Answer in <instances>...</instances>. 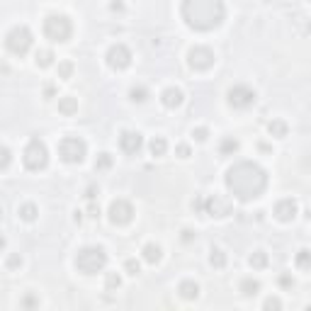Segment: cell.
Here are the masks:
<instances>
[{"label": "cell", "mask_w": 311, "mask_h": 311, "mask_svg": "<svg viewBox=\"0 0 311 311\" xmlns=\"http://www.w3.org/2000/svg\"><path fill=\"white\" fill-rule=\"evenodd\" d=\"M267 187V173L253 161H241L226 170V190L241 202L258 199Z\"/></svg>", "instance_id": "6da1fadb"}, {"label": "cell", "mask_w": 311, "mask_h": 311, "mask_svg": "<svg viewBox=\"0 0 311 311\" xmlns=\"http://www.w3.org/2000/svg\"><path fill=\"white\" fill-rule=\"evenodd\" d=\"M180 17L195 32H212L226 17L224 0H182Z\"/></svg>", "instance_id": "7a4b0ae2"}, {"label": "cell", "mask_w": 311, "mask_h": 311, "mask_svg": "<svg viewBox=\"0 0 311 311\" xmlns=\"http://www.w3.org/2000/svg\"><path fill=\"white\" fill-rule=\"evenodd\" d=\"M107 265V253L102 246H85L76 255V267L83 275H97Z\"/></svg>", "instance_id": "3957f363"}, {"label": "cell", "mask_w": 311, "mask_h": 311, "mask_svg": "<svg viewBox=\"0 0 311 311\" xmlns=\"http://www.w3.org/2000/svg\"><path fill=\"white\" fill-rule=\"evenodd\" d=\"M22 163H25V168L27 170H44L49 166V148H46V143L42 141V139H37V136H32L25 146V151H22Z\"/></svg>", "instance_id": "277c9868"}, {"label": "cell", "mask_w": 311, "mask_h": 311, "mask_svg": "<svg viewBox=\"0 0 311 311\" xmlns=\"http://www.w3.org/2000/svg\"><path fill=\"white\" fill-rule=\"evenodd\" d=\"M32 42H34V37H32L29 27H25V25H17V27H12L5 34V49L12 56H25L32 49Z\"/></svg>", "instance_id": "5b68a950"}, {"label": "cell", "mask_w": 311, "mask_h": 311, "mask_svg": "<svg viewBox=\"0 0 311 311\" xmlns=\"http://www.w3.org/2000/svg\"><path fill=\"white\" fill-rule=\"evenodd\" d=\"M71 34H73V25H71V20L66 15H49L44 20V37L46 39L63 44V42L71 39Z\"/></svg>", "instance_id": "8992f818"}, {"label": "cell", "mask_w": 311, "mask_h": 311, "mask_svg": "<svg viewBox=\"0 0 311 311\" xmlns=\"http://www.w3.org/2000/svg\"><path fill=\"white\" fill-rule=\"evenodd\" d=\"M85 156H88V143H85L83 139H78V136H66V139H61V143H58V158H61L63 163H71V166L83 163Z\"/></svg>", "instance_id": "52a82bcc"}, {"label": "cell", "mask_w": 311, "mask_h": 311, "mask_svg": "<svg viewBox=\"0 0 311 311\" xmlns=\"http://www.w3.org/2000/svg\"><path fill=\"white\" fill-rule=\"evenodd\" d=\"M214 61L217 58H214V51L209 46H192L187 51V63H190L192 71H209L214 66Z\"/></svg>", "instance_id": "ba28073f"}, {"label": "cell", "mask_w": 311, "mask_h": 311, "mask_svg": "<svg viewBox=\"0 0 311 311\" xmlns=\"http://www.w3.org/2000/svg\"><path fill=\"white\" fill-rule=\"evenodd\" d=\"M253 102H255V90L253 88L238 83V85H233V88L228 90V105H231V107H236V110H246V107H251Z\"/></svg>", "instance_id": "9c48e42d"}, {"label": "cell", "mask_w": 311, "mask_h": 311, "mask_svg": "<svg viewBox=\"0 0 311 311\" xmlns=\"http://www.w3.org/2000/svg\"><path fill=\"white\" fill-rule=\"evenodd\" d=\"M107 214H110V222H112L114 226H124V224H129L134 219V207L127 199H114L112 204H110Z\"/></svg>", "instance_id": "30bf717a"}, {"label": "cell", "mask_w": 311, "mask_h": 311, "mask_svg": "<svg viewBox=\"0 0 311 311\" xmlns=\"http://www.w3.org/2000/svg\"><path fill=\"white\" fill-rule=\"evenodd\" d=\"M107 66L112 68V71H124V68H129V63H132V51H129V46H124V44H114L110 46V51H107Z\"/></svg>", "instance_id": "8fae6325"}, {"label": "cell", "mask_w": 311, "mask_h": 311, "mask_svg": "<svg viewBox=\"0 0 311 311\" xmlns=\"http://www.w3.org/2000/svg\"><path fill=\"white\" fill-rule=\"evenodd\" d=\"M119 148L129 156H136L143 148V136L139 132H122L119 134Z\"/></svg>", "instance_id": "7c38bea8"}, {"label": "cell", "mask_w": 311, "mask_h": 311, "mask_svg": "<svg viewBox=\"0 0 311 311\" xmlns=\"http://www.w3.org/2000/svg\"><path fill=\"white\" fill-rule=\"evenodd\" d=\"M297 212H299V204H297V199H292V197L280 199V202L275 204V217H277L280 222H292V219L297 217Z\"/></svg>", "instance_id": "4fadbf2b"}, {"label": "cell", "mask_w": 311, "mask_h": 311, "mask_svg": "<svg viewBox=\"0 0 311 311\" xmlns=\"http://www.w3.org/2000/svg\"><path fill=\"white\" fill-rule=\"evenodd\" d=\"M161 102H163V107L175 110V107H180V105L185 102V95H182V90H180V88L170 85V88H166V90L161 92Z\"/></svg>", "instance_id": "5bb4252c"}, {"label": "cell", "mask_w": 311, "mask_h": 311, "mask_svg": "<svg viewBox=\"0 0 311 311\" xmlns=\"http://www.w3.org/2000/svg\"><path fill=\"white\" fill-rule=\"evenodd\" d=\"M204 214H209V217H226L228 214V204L226 202H222L219 197H207L204 199Z\"/></svg>", "instance_id": "9a60e30c"}, {"label": "cell", "mask_w": 311, "mask_h": 311, "mask_svg": "<svg viewBox=\"0 0 311 311\" xmlns=\"http://www.w3.org/2000/svg\"><path fill=\"white\" fill-rule=\"evenodd\" d=\"M178 294H180L182 299H197L199 297V284L192 282V280H182V282L178 284Z\"/></svg>", "instance_id": "2e32d148"}, {"label": "cell", "mask_w": 311, "mask_h": 311, "mask_svg": "<svg viewBox=\"0 0 311 311\" xmlns=\"http://www.w3.org/2000/svg\"><path fill=\"white\" fill-rule=\"evenodd\" d=\"M141 255H143V260H146L148 265H156V263L161 260L163 251H161V246H156V243H146V246L141 248Z\"/></svg>", "instance_id": "e0dca14e"}, {"label": "cell", "mask_w": 311, "mask_h": 311, "mask_svg": "<svg viewBox=\"0 0 311 311\" xmlns=\"http://www.w3.org/2000/svg\"><path fill=\"white\" fill-rule=\"evenodd\" d=\"M238 292H241L243 297H255V294L260 292V282L253 280V277H243L241 284H238Z\"/></svg>", "instance_id": "ac0fdd59"}, {"label": "cell", "mask_w": 311, "mask_h": 311, "mask_svg": "<svg viewBox=\"0 0 311 311\" xmlns=\"http://www.w3.org/2000/svg\"><path fill=\"white\" fill-rule=\"evenodd\" d=\"M17 214H20V219H22V222H34V219L39 217V209H37V204H34V202H25V204H20Z\"/></svg>", "instance_id": "d6986e66"}, {"label": "cell", "mask_w": 311, "mask_h": 311, "mask_svg": "<svg viewBox=\"0 0 311 311\" xmlns=\"http://www.w3.org/2000/svg\"><path fill=\"white\" fill-rule=\"evenodd\" d=\"M248 263H251V267H253V270H263V267H267L270 258H267L265 251H253L251 258H248Z\"/></svg>", "instance_id": "ffe728a7"}, {"label": "cell", "mask_w": 311, "mask_h": 311, "mask_svg": "<svg viewBox=\"0 0 311 311\" xmlns=\"http://www.w3.org/2000/svg\"><path fill=\"white\" fill-rule=\"evenodd\" d=\"M148 151H151V156H166V151H168V141H166L163 136H153L151 143H148Z\"/></svg>", "instance_id": "44dd1931"}, {"label": "cell", "mask_w": 311, "mask_h": 311, "mask_svg": "<svg viewBox=\"0 0 311 311\" xmlns=\"http://www.w3.org/2000/svg\"><path fill=\"white\" fill-rule=\"evenodd\" d=\"M58 112L76 114L78 112V100H76V97H61V100H58Z\"/></svg>", "instance_id": "7402d4cb"}, {"label": "cell", "mask_w": 311, "mask_h": 311, "mask_svg": "<svg viewBox=\"0 0 311 311\" xmlns=\"http://www.w3.org/2000/svg\"><path fill=\"white\" fill-rule=\"evenodd\" d=\"M236 151H238V139H233V136L222 139V143H219V153L222 156H233Z\"/></svg>", "instance_id": "603a6c76"}, {"label": "cell", "mask_w": 311, "mask_h": 311, "mask_svg": "<svg viewBox=\"0 0 311 311\" xmlns=\"http://www.w3.org/2000/svg\"><path fill=\"white\" fill-rule=\"evenodd\" d=\"M267 132H270L275 139H282V136H287V124H284L282 119H272V122L267 124Z\"/></svg>", "instance_id": "cb8c5ba5"}, {"label": "cell", "mask_w": 311, "mask_h": 311, "mask_svg": "<svg viewBox=\"0 0 311 311\" xmlns=\"http://www.w3.org/2000/svg\"><path fill=\"white\" fill-rule=\"evenodd\" d=\"M34 61H37L39 68H49V66L54 63V51H49V49H39Z\"/></svg>", "instance_id": "d4e9b609"}, {"label": "cell", "mask_w": 311, "mask_h": 311, "mask_svg": "<svg viewBox=\"0 0 311 311\" xmlns=\"http://www.w3.org/2000/svg\"><path fill=\"white\" fill-rule=\"evenodd\" d=\"M209 263H212V267L222 270V267L226 265V253H224L222 248H212V253H209Z\"/></svg>", "instance_id": "484cf974"}, {"label": "cell", "mask_w": 311, "mask_h": 311, "mask_svg": "<svg viewBox=\"0 0 311 311\" xmlns=\"http://www.w3.org/2000/svg\"><path fill=\"white\" fill-rule=\"evenodd\" d=\"M129 100H132V102H146V100H148V88L134 85V88L129 90Z\"/></svg>", "instance_id": "4316f807"}, {"label": "cell", "mask_w": 311, "mask_h": 311, "mask_svg": "<svg viewBox=\"0 0 311 311\" xmlns=\"http://www.w3.org/2000/svg\"><path fill=\"white\" fill-rule=\"evenodd\" d=\"M297 267H299V270H304V272L311 267V253H309V248H302V251L297 253Z\"/></svg>", "instance_id": "83f0119b"}, {"label": "cell", "mask_w": 311, "mask_h": 311, "mask_svg": "<svg viewBox=\"0 0 311 311\" xmlns=\"http://www.w3.org/2000/svg\"><path fill=\"white\" fill-rule=\"evenodd\" d=\"M112 168V156L110 153H100L95 158V170H110Z\"/></svg>", "instance_id": "f1b7e54d"}, {"label": "cell", "mask_w": 311, "mask_h": 311, "mask_svg": "<svg viewBox=\"0 0 311 311\" xmlns=\"http://www.w3.org/2000/svg\"><path fill=\"white\" fill-rule=\"evenodd\" d=\"M119 284H122V277H119L117 272H107V277H105V289H107V292H114V289H119Z\"/></svg>", "instance_id": "f546056e"}, {"label": "cell", "mask_w": 311, "mask_h": 311, "mask_svg": "<svg viewBox=\"0 0 311 311\" xmlns=\"http://www.w3.org/2000/svg\"><path fill=\"white\" fill-rule=\"evenodd\" d=\"M12 163V153L7 146H0V170H7Z\"/></svg>", "instance_id": "4dcf8cb0"}, {"label": "cell", "mask_w": 311, "mask_h": 311, "mask_svg": "<svg viewBox=\"0 0 311 311\" xmlns=\"http://www.w3.org/2000/svg\"><path fill=\"white\" fill-rule=\"evenodd\" d=\"M71 76H73V63H71V61H61V63H58V78L68 81Z\"/></svg>", "instance_id": "1f68e13d"}, {"label": "cell", "mask_w": 311, "mask_h": 311, "mask_svg": "<svg viewBox=\"0 0 311 311\" xmlns=\"http://www.w3.org/2000/svg\"><path fill=\"white\" fill-rule=\"evenodd\" d=\"M124 270H127L129 275H134V277H136V275L141 272V263H139L136 258H129V260L124 263Z\"/></svg>", "instance_id": "d6a6232c"}, {"label": "cell", "mask_w": 311, "mask_h": 311, "mask_svg": "<svg viewBox=\"0 0 311 311\" xmlns=\"http://www.w3.org/2000/svg\"><path fill=\"white\" fill-rule=\"evenodd\" d=\"M5 265H7L10 270H17V267H22V255H20V253H12V255H7V260H5Z\"/></svg>", "instance_id": "836d02e7"}, {"label": "cell", "mask_w": 311, "mask_h": 311, "mask_svg": "<svg viewBox=\"0 0 311 311\" xmlns=\"http://www.w3.org/2000/svg\"><path fill=\"white\" fill-rule=\"evenodd\" d=\"M192 136H195V141H207L209 139V129L207 127H197V129H192Z\"/></svg>", "instance_id": "e575fe53"}, {"label": "cell", "mask_w": 311, "mask_h": 311, "mask_svg": "<svg viewBox=\"0 0 311 311\" xmlns=\"http://www.w3.org/2000/svg\"><path fill=\"white\" fill-rule=\"evenodd\" d=\"M263 307H265V309H282V302H280V299H277V297H270V299H265V304H263Z\"/></svg>", "instance_id": "d590c367"}, {"label": "cell", "mask_w": 311, "mask_h": 311, "mask_svg": "<svg viewBox=\"0 0 311 311\" xmlns=\"http://www.w3.org/2000/svg\"><path fill=\"white\" fill-rule=\"evenodd\" d=\"M88 217H92V219L100 217V207L95 204V199H90V204H88Z\"/></svg>", "instance_id": "8d00e7d4"}, {"label": "cell", "mask_w": 311, "mask_h": 311, "mask_svg": "<svg viewBox=\"0 0 311 311\" xmlns=\"http://www.w3.org/2000/svg\"><path fill=\"white\" fill-rule=\"evenodd\" d=\"M175 151H178V156H180V158H187V156H190V146H187V143H180Z\"/></svg>", "instance_id": "74e56055"}, {"label": "cell", "mask_w": 311, "mask_h": 311, "mask_svg": "<svg viewBox=\"0 0 311 311\" xmlns=\"http://www.w3.org/2000/svg\"><path fill=\"white\" fill-rule=\"evenodd\" d=\"M280 287H284V289H292V287H294V280H292L289 275H282V277H280Z\"/></svg>", "instance_id": "f35d334b"}, {"label": "cell", "mask_w": 311, "mask_h": 311, "mask_svg": "<svg viewBox=\"0 0 311 311\" xmlns=\"http://www.w3.org/2000/svg\"><path fill=\"white\" fill-rule=\"evenodd\" d=\"M192 209H195L197 214H204V199H202V197L195 199V202H192Z\"/></svg>", "instance_id": "ab89813d"}, {"label": "cell", "mask_w": 311, "mask_h": 311, "mask_svg": "<svg viewBox=\"0 0 311 311\" xmlns=\"http://www.w3.org/2000/svg\"><path fill=\"white\" fill-rule=\"evenodd\" d=\"M180 238H182V243H190V241H195V233H192V231H190V228H185V231H182V236H180Z\"/></svg>", "instance_id": "60d3db41"}, {"label": "cell", "mask_w": 311, "mask_h": 311, "mask_svg": "<svg viewBox=\"0 0 311 311\" xmlns=\"http://www.w3.org/2000/svg\"><path fill=\"white\" fill-rule=\"evenodd\" d=\"M97 192H100V190H97L95 185H90V187L85 190V197H88V202H90V199H95V195H97Z\"/></svg>", "instance_id": "b9f144b4"}, {"label": "cell", "mask_w": 311, "mask_h": 311, "mask_svg": "<svg viewBox=\"0 0 311 311\" xmlns=\"http://www.w3.org/2000/svg\"><path fill=\"white\" fill-rule=\"evenodd\" d=\"M110 10H112V12H122V10H124V2H122V0H112Z\"/></svg>", "instance_id": "7bdbcfd3"}, {"label": "cell", "mask_w": 311, "mask_h": 311, "mask_svg": "<svg viewBox=\"0 0 311 311\" xmlns=\"http://www.w3.org/2000/svg\"><path fill=\"white\" fill-rule=\"evenodd\" d=\"M37 304H39V302H37L34 297H25V299H22V307H37Z\"/></svg>", "instance_id": "ee69618b"}, {"label": "cell", "mask_w": 311, "mask_h": 311, "mask_svg": "<svg viewBox=\"0 0 311 311\" xmlns=\"http://www.w3.org/2000/svg\"><path fill=\"white\" fill-rule=\"evenodd\" d=\"M44 95H46V97H54V85H44Z\"/></svg>", "instance_id": "f6af8a7d"}, {"label": "cell", "mask_w": 311, "mask_h": 311, "mask_svg": "<svg viewBox=\"0 0 311 311\" xmlns=\"http://www.w3.org/2000/svg\"><path fill=\"white\" fill-rule=\"evenodd\" d=\"M81 219H83V212H76V217H73V222H76V224H81Z\"/></svg>", "instance_id": "bcb514c9"}, {"label": "cell", "mask_w": 311, "mask_h": 311, "mask_svg": "<svg viewBox=\"0 0 311 311\" xmlns=\"http://www.w3.org/2000/svg\"><path fill=\"white\" fill-rule=\"evenodd\" d=\"M2 248H5V236L0 233V251H2Z\"/></svg>", "instance_id": "7dc6e473"}]
</instances>
